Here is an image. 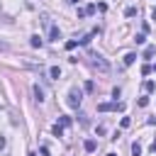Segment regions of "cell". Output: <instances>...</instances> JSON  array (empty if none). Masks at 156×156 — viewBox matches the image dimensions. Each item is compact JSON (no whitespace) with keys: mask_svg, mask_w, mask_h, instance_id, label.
<instances>
[{"mask_svg":"<svg viewBox=\"0 0 156 156\" xmlns=\"http://www.w3.org/2000/svg\"><path fill=\"white\" fill-rule=\"evenodd\" d=\"M90 63H93V68H98L100 73H107V71H110V63H107L100 54H90Z\"/></svg>","mask_w":156,"mask_h":156,"instance_id":"cell-1","label":"cell"},{"mask_svg":"<svg viewBox=\"0 0 156 156\" xmlns=\"http://www.w3.org/2000/svg\"><path fill=\"white\" fill-rule=\"evenodd\" d=\"M98 110H100V112H112V110L124 112V102H117V100H115V102H100V105H98Z\"/></svg>","mask_w":156,"mask_h":156,"instance_id":"cell-2","label":"cell"},{"mask_svg":"<svg viewBox=\"0 0 156 156\" xmlns=\"http://www.w3.org/2000/svg\"><path fill=\"white\" fill-rule=\"evenodd\" d=\"M80 100H83V93L78 88H71L68 90V105L71 107H80Z\"/></svg>","mask_w":156,"mask_h":156,"instance_id":"cell-3","label":"cell"},{"mask_svg":"<svg viewBox=\"0 0 156 156\" xmlns=\"http://www.w3.org/2000/svg\"><path fill=\"white\" fill-rule=\"evenodd\" d=\"M49 39H51V41H58V39H61V32H58V27H54V24L49 27Z\"/></svg>","mask_w":156,"mask_h":156,"instance_id":"cell-4","label":"cell"},{"mask_svg":"<svg viewBox=\"0 0 156 156\" xmlns=\"http://www.w3.org/2000/svg\"><path fill=\"white\" fill-rule=\"evenodd\" d=\"M83 149H85L88 154H93V151L98 149V141H95V139H85V144H83Z\"/></svg>","mask_w":156,"mask_h":156,"instance_id":"cell-5","label":"cell"},{"mask_svg":"<svg viewBox=\"0 0 156 156\" xmlns=\"http://www.w3.org/2000/svg\"><path fill=\"white\" fill-rule=\"evenodd\" d=\"M49 76H51V80H58V78H61V68H58V66H51V68H49Z\"/></svg>","mask_w":156,"mask_h":156,"instance_id":"cell-6","label":"cell"},{"mask_svg":"<svg viewBox=\"0 0 156 156\" xmlns=\"http://www.w3.org/2000/svg\"><path fill=\"white\" fill-rule=\"evenodd\" d=\"M29 44H32L34 49H39V46H41V37H39V34H32V37H29Z\"/></svg>","mask_w":156,"mask_h":156,"instance_id":"cell-7","label":"cell"},{"mask_svg":"<svg viewBox=\"0 0 156 156\" xmlns=\"http://www.w3.org/2000/svg\"><path fill=\"white\" fill-rule=\"evenodd\" d=\"M154 54H156V46H154V44H149V46L144 49V58H151Z\"/></svg>","mask_w":156,"mask_h":156,"instance_id":"cell-8","label":"cell"},{"mask_svg":"<svg viewBox=\"0 0 156 156\" xmlns=\"http://www.w3.org/2000/svg\"><path fill=\"white\" fill-rule=\"evenodd\" d=\"M34 98H37V102H41V100H44V90H41L39 85H34Z\"/></svg>","mask_w":156,"mask_h":156,"instance_id":"cell-9","label":"cell"},{"mask_svg":"<svg viewBox=\"0 0 156 156\" xmlns=\"http://www.w3.org/2000/svg\"><path fill=\"white\" fill-rule=\"evenodd\" d=\"M134 61H136V54H127L124 56V66H132Z\"/></svg>","mask_w":156,"mask_h":156,"instance_id":"cell-10","label":"cell"},{"mask_svg":"<svg viewBox=\"0 0 156 156\" xmlns=\"http://www.w3.org/2000/svg\"><path fill=\"white\" fill-rule=\"evenodd\" d=\"M144 90H146V93H154V90H156V83H154V80H146V83H144Z\"/></svg>","mask_w":156,"mask_h":156,"instance_id":"cell-11","label":"cell"},{"mask_svg":"<svg viewBox=\"0 0 156 156\" xmlns=\"http://www.w3.org/2000/svg\"><path fill=\"white\" fill-rule=\"evenodd\" d=\"M58 124H61V127H71V117H66V115L58 117Z\"/></svg>","mask_w":156,"mask_h":156,"instance_id":"cell-12","label":"cell"},{"mask_svg":"<svg viewBox=\"0 0 156 156\" xmlns=\"http://www.w3.org/2000/svg\"><path fill=\"white\" fill-rule=\"evenodd\" d=\"M51 132H54V136H61V134H63V127H61V124H54Z\"/></svg>","mask_w":156,"mask_h":156,"instance_id":"cell-13","label":"cell"},{"mask_svg":"<svg viewBox=\"0 0 156 156\" xmlns=\"http://www.w3.org/2000/svg\"><path fill=\"white\" fill-rule=\"evenodd\" d=\"M132 154H134V156H141V146H139V144H136V141H134V144H132Z\"/></svg>","mask_w":156,"mask_h":156,"instance_id":"cell-14","label":"cell"},{"mask_svg":"<svg viewBox=\"0 0 156 156\" xmlns=\"http://www.w3.org/2000/svg\"><path fill=\"white\" fill-rule=\"evenodd\" d=\"M129 124H132V119H129V117H122V122H119V127H122V129H127Z\"/></svg>","mask_w":156,"mask_h":156,"instance_id":"cell-15","label":"cell"},{"mask_svg":"<svg viewBox=\"0 0 156 156\" xmlns=\"http://www.w3.org/2000/svg\"><path fill=\"white\" fill-rule=\"evenodd\" d=\"M124 15H127V17H134V15H136V7H127Z\"/></svg>","mask_w":156,"mask_h":156,"instance_id":"cell-16","label":"cell"},{"mask_svg":"<svg viewBox=\"0 0 156 156\" xmlns=\"http://www.w3.org/2000/svg\"><path fill=\"white\" fill-rule=\"evenodd\" d=\"M76 46H78V41H73V39H71V41H66V49H68V51H73Z\"/></svg>","mask_w":156,"mask_h":156,"instance_id":"cell-17","label":"cell"},{"mask_svg":"<svg viewBox=\"0 0 156 156\" xmlns=\"http://www.w3.org/2000/svg\"><path fill=\"white\" fill-rule=\"evenodd\" d=\"M149 73H151V66L144 63V66H141V76H149Z\"/></svg>","mask_w":156,"mask_h":156,"instance_id":"cell-18","label":"cell"},{"mask_svg":"<svg viewBox=\"0 0 156 156\" xmlns=\"http://www.w3.org/2000/svg\"><path fill=\"white\" fill-rule=\"evenodd\" d=\"M134 41H136V44H144V41H146V37H144V34H136V39H134Z\"/></svg>","mask_w":156,"mask_h":156,"instance_id":"cell-19","label":"cell"},{"mask_svg":"<svg viewBox=\"0 0 156 156\" xmlns=\"http://www.w3.org/2000/svg\"><path fill=\"white\" fill-rule=\"evenodd\" d=\"M149 105V98H139V107H146Z\"/></svg>","mask_w":156,"mask_h":156,"instance_id":"cell-20","label":"cell"},{"mask_svg":"<svg viewBox=\"0 0 156 156\" xmlns=\"http://www.w3.org/2000/svg\"><path fill=\"white\" fill-rule=\"evenodd\" d=\"M151 151H154V154H156V139H154V144H151Z\"/></svg>","mask_w":156,"mask_h":156,"instance_id":"cell-21","label":"cell"},{"mask_svg":"<svg viewBox=\"0 0 156 156\" xmlns=\"http://www.w3.org/2000/svg\"><path fill=\"white\" fill-rule=\"evenodd\" d=\"M2 146H5V139H2V136H0V149H2Z\"/></svg>","mask_w":156,"mask_h":156,"instance_id":"cell-22","label":"cell"},{"mask_svg":"<svg viewBox=\"0 0 156 156\" xmlns=\"http://www.w3.org/2000/svg\"><path fill=\"white\" fill-rule=\"evenodd\" d=\"M151 71H156V63H154V66H151Z\"/></svg>","mask_w":156,"mask_h":156,"instance_id":"cell-23","label":"cell"},{"mask_svg":"<svg viewBox=\"0 0 156 156\" xmlns=\"http://www.w3.org/2000/svg\"><path fill=\"white\" fill-rule=\"evenodd\" d=\"M107 156H117V154H112V151H110V154H107Z\"/></svg>","mask_w":156,"mask_h":156,"instance_id":"cell-24","label":"cell"},{"mask_svg":"<svg viewBox=\"0 0 156 156\" xmlns=\"http://www.w3.org/2000/svg\"><path fill=\"white\" fill-rule=\"evenodd\" d=\"M29 156H37V154H34V151H32V154H29Z\"/></svg>","mask_w":156,"mask_h":156,"instance_id":"cell-25","label":"cell"},{"mask_svg":"<svg viewBox=\"0 0 156 156\" xmlns=\"http://www.w3.org/2000/svg\"><path fill=\"white\" fill-rule=\"evenodd\" d=\"M154 20H156V10H154Z\"/></svg>","mask_w":156,"mask_h":156,"instance_id":"cell-26","label":"cell"}]
</instances>
